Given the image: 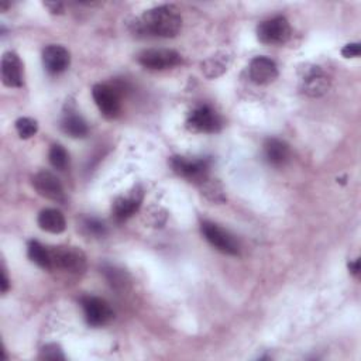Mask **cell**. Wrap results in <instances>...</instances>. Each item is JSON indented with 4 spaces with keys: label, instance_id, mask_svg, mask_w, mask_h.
I'll use <instances>...</instances> for the list:
<instances>
[{
    "label": "cell",
    "instance_id": "1",
    "mask_svg": "<svg viewBox=\"0 0 361 361\" xmlns=\"http://www.w3.org/2000/svg\"><path fill=\"white\" fill-rule=\"evenodd\" d=\"M133 27L137 34L171 38L180 31L182 18L175 6L164 4L144 11Z\"/></svg>",
    "mask_w": 361,
    "mask_h": 361
},
{
    "label": "cell",
    "instance_id": "2",
    "mask_svg": "<svg viewBox=\"0 0 361 361\" xmlns=\"http://www.w3.org/2000/svg\"><path fill=\"white\" fill-rule=\"evenodd\" d=\"M52 268H61L72 274H80L86 269V255L78 247H54L49 250Z\"/></svg>",
    "mask_w": 361,
    "mask_h": 361
},
{
    "label": "cell",
    "instance_id": "3",
    "mask_svg": "<svg viewBox=\"0 0 361 361\" xmlns=\"http://www.w3.org/2000/svg\"><path fill=\"white\" fill-rule=\"evenodd\" d=\"M169 164L178 175L188 179L189 182H195L197 185H200L207 178L209 166H210V161L206 158L189 159V158L179 157V155L172 157Z\"/></svg>",
    "mask_w": 361,
    "mask_h": 361
},
{
    "label": "cell",
    "instance_id": "4",
    "mask_svg": "<svg viewBox=\"0 0 361 361\" xmlns=\"http://www.w3.org/2000/svg\"><path fill=\"white\" fill-rule=\"evenodd\" d=\"M257 37L262 44H283L290 37V25L285 17L276 16L259 23L257 27Z\"/></svg>",
    "mask_w": 361,
    "mask_h": 361
},
{
    "label": "cell",
    "instance_id": "5",
    "mask_svg": "<svg viewBox=\"0 0 361 361\" xmlns=\"http://www.w3.org/2000/svg\"><path fill=\"white\" fill-rule=\"evenodd\" d=\"M186 127L195 133H217L221 128V118L210 106L202 104L189 113Z\"/></svg>",
    "mask_w": 361,
    "mask_h": 361
},
{
    "label": "cell",
    "instance_id": "6",
    "mask_svg": "<svg viewBox=\"0 0 361 361\" xmlns=\"http://www.w3.org/2000/svg\"><path fill=\"white\" fill-rule=\"evenodd\" d=\"M92 96L100 113L107 118H114L120 113V94L114 86L97 83L92 89Z\"/></svg>",
    "mask_w": 361,
    "mask_h": 361
},
{
    "label": "cell",
    "instance_id": "7",
    "mask_svg": "<svg viewBox=\"0 0 361 361\" xmlns=\"http://www.w3.org/2000/svg\"><path fill=\"white\" fill-rule=\"evenodd\" d=\"M202 234L204 238L219 251L228 255H237L238 254V244L233 238V235L212 221H203L202 223Z\"/></svg>",
    "mask_w": 361,
    "mask_h": 361
},
{
    "label": "cell",
    "instance_id": "8",
    "mask_svg": "<svg viewBox=\"0 0 361 361\" xmlns=\"http://www.w3.org/2000/svg\"><path fill=\"white\" fill-rule=\"evenodd\" d=\"M138 62L147 69H169L182 62L180 55L173 49H145L138 55Z\"/></svg>",
    "mask_w": 361,
    "mask_h": 361
},
{
    "label": "cell",
    "instance_id": "9",
    "mask_svg": "<svg viewBox=\"0 0 361 361\" xmlns=\"http://www.w3.org/2000/svg\"><path fill=\"white\" fill-rule=\"evenodd\" d=\"M82 307H83L85 319L87 324L93 327H100L107 324L114 316L110 305L104 299H100L96 296H85L82 299Z\"/></svg>",
    "mask_w": 361,
    "mask_h": 361
},
{
    "label": "cell",
    "instance_id": "10",
    "mask_svg": "<svg viewBox=\"0 0 361 361\" xmlns=\"http://www.w3.org/2000/svg\"><path fill=\"white\" fill-rule=\"evenodd\" d=\"M32 185L41 196H44L49 200H54V202H63L65 200L63 188H62L59 179L48 171L38 172L32 178Z\"/></svg>",
    "mask_w": 361,
    "mask_h": 361
},
{
    "label": "cell",
    "instance_id": "11",
    "mask_svg": "<svg viewBox=\"0 0 361 361\" xmlns=\"http://www.w3.org/2000/svg\"><path fill=\"white\" fill-rule=\"evenodd\" d=\"M142 202V190L135 186L128 193L118 196L113 203V216L117 221L127 220L131 217L141 206Z\"/></svg>",
    "mask_w": 361,
    "mask_h": 361
},
{
    "label": "cell",
    "instance_id": "12",
    "mask_svg": "<svg viewBox=\"0 0 361 361\" xmlns=\"http://www.w3.org/2000/svg\"><path fill=\"white\" fill-rule=\"evenodd\" d=\"M1 82L8 87H20L23 85V62L16 52H4L1 56Z\"/></svg>",
    "mask_w": 361,
    "mask_h": 361
},
{
    "label": "cell",
    "instance_id": "13",
    "mask_svg": "<svg viewBox=\"0 0 361 361\" xmlns=\"http://www.w3.org/2000/svg\"><path fill=\"white\" fill-rule=\"evenodd\" d=\"M250 79L257 85H267L276 79L278 68L276 63L268 56H255L251 59L248 66Z\"/></svg>",
    "mask_w": 361,
    "mask_h": 361
},
{
    "label": "cell",
    "instance_id": "14",
    "mask_svg": "<svg viewBox=\"0 0 361 361\" xmlns=\"http://www.w3.org/2000/svg\"><path fill=\"white\" fill-rule=\"evenodd\" d=\"M42 63L47 72L52 75H58L68 69L71 63V55L68 49L63 48L62 45L52 44L42 51Z\"/></svg>",
    "mask_w": 361,
    "mask_h": 361
},
{
    "label": "cell",
    "instance_id": "15",
    "mask_svg": "<svg viewBox=\"0 0 361 361\" xmlns=\"http://www.w3.org/2000/svg\"><path fill=\"white\" fill-rule=\"evenodd\" d=\"M302 92L312 97H319L329 90L330 79L319 66H312L305 71L302 76Z\"/></svg>",
    "mask_w": 361,
    "mask_h": 361
},
{
    "label": "cell",
    "instance_id": "16",
    "mask_svg": "<svg viewBox=\"0 0 361 361\" xmlns=\"http://www.w3.org/2000/svg\"><path fill=\"white\" fill-rule=\"evenodd\" d=\"M264 154L267 161L274 166H282L289 161L290 151L285 141L278 138H268L264 144Z\"/></svg>",
    "mask_w": 361,
    "mask_h": 361
},
{
    "label": "cell",
    "instance_id": "17",
    "mask_svg": "<svg viewBox=\"0 0 361 361\" xmlns=\"http://www.w3.org/2000/svg\"><path fill=\"white\" fill-rule=\"evenodd\" d=\"M38 226L44 231L59 234L65 230L66 221L63 214L58 209H44L38 214Z\"/></svg>",
    "mask_w": 361,
    "mask_h": 361
},
{
    "label": "cell",
    "instance_id": "18",
    "mask_svg": "<svg viewBox=\"0 0 361 361\" xmlns=\"http://www.w3.org/2000/svg\"><path fill=\"white\" fill-rule=\"evenodd\" d=\"M62 130L73 137V138H83L87 135L89 133V127H87V123L83 120L82 116L76 114L75 111H68L65 116H63V120H62Z\"/></svg>",
    "mask_w": 361,
    "mask_h": 361
},
{
    "label": "cell",
    "instance_id": "19",
    "mask_svg": "<svg viewBox=\"0 0 361 361\" xmlns=\"http://www.w3.org/2000/svg\"><path fill=\"white\" fill-rule=\"evenodd\" d=\"M228 63H230V56H227L226 52L216 54L202 63V71L207 78H217L227 71Z\"/></svg>",
    "mask_w": 361,
    "mask_h": 361
},
{
    "label": "cell",
    "instance_id": "20",
    "mask_svg": "<svg viewBox=\"0 0 361 361\" xmlns=\"http://www.w3.org/2000/svg\"><path fill=\"white\" fill-rule=\"evenodd\" d=\"M27 252H28L30 259L32 262H35L39 268H44V269H51L52 268V259H51L49 250H47L38 241H35V240L30 241Z\"/></svg>",
    "mask_w": 361,
    "mask_h": 361
},
{
    "label": "cell",
    "instance_id": "21",
    "mask_svg": "<svg viewBox=\"0 0 361 361\" xmlns=\"http://www.w3.org/2000/svg\"><path fill=\"white\" fill-rule=\"evenodd\" d=\"M200 189L202 193L212 202H224L226 200V195L224 190L221 188V185L216 180V179H209L206 178L202 183H200Z\"/></svg>",
    "mask_w": 361,
    "mask_h": 361
},
{
    "label": "cell",
    "instance_id": "22",
    "mask_svg": "<svg viewBox=\"0 0 361 361\" xmlns=\"http://www.w3.org/2000/svg\"><path fill=\"white\" fill-rule=\"evenodd\" d=\"M48 158H49L51 165L58 171H65L68 166V162H69V155H68L66 149L59 144H54L49 148Z\"/></svg>",
    "mask_w": 361,
    "mask_h": 361
},
{
    "label": "cell",
    "instance_id": "23",
    "mask_svg": "<svg viewBox=\"0 0 361 361\" xmlns=\"http://www.w3.org/2000/svg\"><path fill=\"white\" fill-rule=\"evenodd\" d=\"M16 130L20 135V138H31L37 130H38V123L31 118V117H20L17 121H16Z\"/></svg>",
    "mask_w": 361,
    "mask_h": 361
},
{
    "label": "cell",
    "instance_id": "24",
    "mask_svg": "<svg viewBox=\"0 0 361 361\" xmlns=\"http://www.w3.org/2000/svg\"><path fill=\"white\" fill-rule=\"evenodd\" d=\"M39 358L42 360H49V361H58V360H65V355L62 353V348L58 344H47L41 348Z\"/></svg>",
    "mask_w": 361,
    "mask_h": 361
},
{
    "label": "cell",
    "instance_id": "25",
    "mask_svg": "<svg viewBox=\"0 0 361 361\" xmlns=\"http://www.w3.org/2000/svg\"><path fill=\"white\" fill-rule=\"evenodd\" d=\"M85 228L93 234V235H103L106 233V227L102 221L96 220V219H86L85 220Z\"/></svg>",
    "mask_w": 361,
    "mask_h": 361
},
{
    "label": "cell",
    "instance_id": "26",
    "mask_svg": "<svg viewBox=\"0 0 361 361\" xmlns=\"http://www.w3.org/2000/svg\"><path fill=\"white\" fill-rule=\"evenodd\" d=\"M106 275H107V278H109V281L113 286H118V285L123 286L124 285V274L121 271H117L114 268H109L106 271Z\"/></svg>",
    "mask_w": 361,
    "mask_h": 361
},
{
    "label": "cell",
    "instance_id": "27",
    "mask_svg": "<svg viewBox=\"0 0 361 361\" xmlns=\"http://www.w3.org/2000/svg\"><path fill=\"white\" fill-rule=\"evenodd\" d=\"M360 54H361V47L358 42L347 44L341 49V55L344 58H357V56H360Z\"/></svg>",
    "mask_w": 361,
    "mask_h": 361
},
{
    "label": "cell",
    "instance_id": "28",
    "mask_svg": "<svg viewBox=\"0 0 361 361\" xmlns=\"http://www.w3.org/2000/svg\"><path fill=\"white\" fill-rule=\"evenodd\" d=\"M44 6L52 13V14H61L63 13V4L59 1H47Z\"/></svg>",
    "mask_w": 361,
    "mask_h": 361
},
{
    "label": "cell",
    "instance_id": "29",
    "mask_svg": "<svg viewBox=\"0 0 361 361\" xmlns=\"http://www.w3.org/2000/svg\"><path fill=\"white\" fill-rule=\"evenodd\" d=\"M0 285H1V292L6 293L7 289H8V286H10V283H8V278H7L4 269H1V282H0Z\"/></svg>",
    "mask_w": 361,
    "mask_h": 361
},
{
    "label": "cell",
    "instance_id": "30",
    "mask_svg": "<svg viewBox=\"0 0 361 361\" xmlns=\"http://www.w3.org/2000/svg\"><path fill=\"white\" fill-rule=\"evenodd\" d=\"M348 269L351 271L353 275H358V274H360V258H357L355 261L350 262V264H348Z\"/></svg>",
    "mask_w": 361,
    "mask_h": 361
}]
</instances>
